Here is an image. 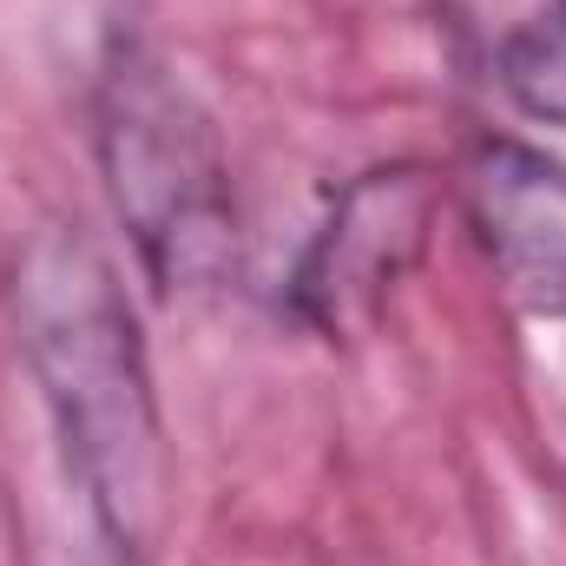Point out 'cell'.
<instances>
[{
    "label": "cell",
    "mask_w": 566,
    "mask_h": 566,
    "mask_svg": "<svg viewBox=\"0 0 566 566\" xmlns=\"http://www.w3.org/2000/svg\"><path fill=\"white\" fill-rule=\"evenodd\" d=\"M547 20H554V27L566 33V0H554V13H547Z\"/></svg>",
    "instance_id": "5b68a950"
},
{
    "label": "cell",
    "mask_w": 566,
    "mask_h": 566,
    "mask_svg": "<svg viewBox=\"0 0 566 566\" xmlns=\"http://www.w3.org/2000/svg\"><path fill=\"white\" fill-rule=\"evenodd\" d=\"M93 145L106 198L158 290H211L238 264V191L218 119L165 53L126 40L99 66Z\"/></svg>",
    "instance_id": "7a4b0ae2"
},
{
    "label": "cell",
    "mask_w": 566,
    "mask_h": 566,
    "mask_svg": "<svg viewBox=\"0 0 566 566\" xmlns=\"http://www.w3.org/2000/svg\"><path fill=\"white\" fill-rule=\"evenodd\" d=\"M428 224H434V178L422 165H382L349 178L290 277L296 316L323 336L369 323L422 258Z\"/></svg>",
    "instance_id": "3957f363"
},
{
    "label": "cell",
    "mask_w": 566,
    "mask_h": 566,
    "mask_svg": "<svg viewBox=\"0 0 566 566\" xmlns=\"http://www.w3.org/2000/svg\"><path fill=\"white\" fill-rule=\"evenodd\" d=\"M7 316L99 534L145 554L165 507V422L113 258L66 218L27 231L7 264Z\"/></svg>",
    "instance_id": "6da1fadb"
},
{
    "label": "cell",
    "mask_w": 566,
    "mask_h": 566,
    "mask_svg": "<svg viewBox=\"0 0 566 566\" xmlns=\"http://www.w3.org/2000/svg\"><path fill=\"white\" fill-rule=\"evenodd\" d=\"M468 224L521 316L566 323V165L527 139H481L461 171Z\"/></svg>",
    "instance_id": "277c9868"
}]
</instances>
